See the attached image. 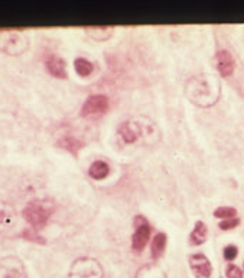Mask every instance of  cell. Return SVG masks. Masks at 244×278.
<instances>
[{
    "label": "cell",
    "mask_w": 244,
    "mask_h": 278,
    "mask_svg": "<svg viewBox=\"0 0 244 278\" xmlns=\"http://www.w3.org/2000/svg\"><path fill=\"white\" fill-rule=\"evenodd\" d=\"M185 94L189 102L199 108H211L220 99L221 86L218 78L211 74H199L186 81Z\"/></svg>",
    "instance_id": "cell-1"
},
{
    "label": "cell",
    "mask_w": 244,
    "mask_h": 278,
    "mask_svg": "<svg viewBox=\"0 0 244 278\" xmlns=\"http://www.w3.org/2000/svg\"><path fill=\"white\" fill-rule=\"evenodd\" d=\"M52 213H54V206L49 204L48 201L41 200L31 201L29 204H26V207L22 212L23 219L35 231H41L42 228H45L48 219L51 217Z\"/></svg>",
    "instance_id": "cell-2"
},
{
    "label": "cell",
    "mask_w": 244,
    "mask_h": 278,
    "mask_svg": "<svg viewBox=\"0 0 244 278\" xmlns=\"http://www.w3.org/2000/svg\"><path fill=\"white\" fill-rule=\"evenodd\" d=\"M29 48V38L26 33L19 31H0V51L17 57Z\"/></svg>",
    "instance_id": "cell-3"
},
{
    "label": "cell",
    "mask_w": 244,
    "mask_h": 278,
    "mask_svg": "<svg viewBox=\"0 0 244 278\" xmlns=\"http://www.w3.org/2000/svg\"><path fill=\"white\" fill-rule=\"evenodd\" d=\"M70 278H103V268L94 258L81 257L71 265Z\"/></svg>",
    "instance_id": "cell-4"
},
{
    "label": "cell",
    "mask_w": 244,
    "mask_h": 278,
    "mask_svg": "<svg viewBox=\"0 0 244 278\" xmlns=\"http://www.w3.org/2000/svg\"><path fill=\"white\" fill-rule=\"evenodd\" d=\"M119 135L126 143H135L145 138V118L126 121L119 126Z\"/></svg>",
    "instance_id": "cell-5"
},
{
    "label": "cell",
    "mask_w": 244,
    "mask_h": 278,
    "mask_svg": "<svg viewBox=\"0 0 244 278\" xmlns=\"http://www.w3.org/2000/svg\"><path fill=\"white\" fill-rule=\"evenodd\" d=\"M0 278H26V268L20 258L7 255L0 260Z\"/></svg>",
    "instance_id": "cell-6"
},
{
    "label": "cell",
    "mask_w": 244,
    "mask_h": 278,
    "mask_svg": "<svg viewBox=\"0 0 244 278\" xmlns=\"http://www.w3.org/2000/svg\"><path fill=\"white\" fill-rule=\"evenodd\" d=\"M135 226L136 232L132 238V248L135 252H142L151 238V226L148 225V220L143 216L135 217Z\"/></svg>",
    "instance_id": "cell-7"
},
{
    "label": "cell",
    "mask_w": 244,
    "mask_h": 278,
    "mask_svg": "<svg viewBox=\"0 0 244 278\" xmlns=\"http://www.w3.org/2000/svg\"><path fill=\"white\" fill-rule=\"evenodd\" d=\"M108 110V99L104 94H94L90 96L85 103L82 105L81 115L88 118V116H101Z\"/></svg>",
    "instance_id": "cell-8"
},
{
    "label": "cell",
    "mask_w": 244,
    "mask_h": 278,
    "mask_svg": "<svg viewBox=\"0 0 244 278\" xmlns=\"http://www.w3.org/2000/svg\"><path fill=\"white\" fill-rule=\"evenodd\" d=\"M189 265L197 278H211L213 267L210 260L204 254H194L189 257Z\"/></svg>",
    "instance_id": "cell-9"
},
{
    "label": "cell",
    "mask_w": 244,
    "mask_h": 278,
    "mask_svg": "<svg viewBox=\"0 0 244 278\" xmlns=\"http://www.w3.org/2000/svg\"><path fill=\"white\" fill-rule=\"evenodd\" d=\"M15 207L6 201H0V233L10 232L16 225Z\"/></svg>",
    "instance_id": "cell-10"
},
{
    "label": "cell",
    "mask_w": 244,
    "mask_h": 278,
    "mask_svg": "<svg viewBox=\"0 0 244 278\" xmlns=\"http://www.w3.org/2000/svg\"><path fill=\"white\" fill-rule=\"evenodd\" d=\"M215 64H217V70L223 77H230L234 73L236 68V62L233 55L230 54L227 49H221L217 52L215 55Z\"/></svg>",
    "instance_id": "cell-11"
},
{
    "label": "cell",
    "mask_w": 244,
    "mask_h": 278,
    "mask_svg": "<svg viewBox=\"0 0 244 278\" xmlns=\"http://www.w3.org/2000/svg\"><path fill=\"white\" fill-rule=\"evenodd\" d=\"M45 67L51 76L57 78H67V65L61 57L49 55L45 60Z\"/></svg>",
    "instance_id": "cell-12"
},
{
    "label": "cell",
    "mask_w": 244,
    "mask_h": 278,
    "mask_svg": "<svg viewBox=\"0 0 244 278\" xmlns=\"http://www.w3.org/2000/svg\"><path fill=\"white\" fill-rule=\"evenodd\" d=\"M85 32L95 41H107L108 38H111L114 28H111V26H88V28H85Z\"/></svg>",
    "instance_id": "cell-13"
},
{
    "label": "cell",
    "mask_w": 244,
    "mask_h": 278,
    "mask_svg": "<svg viewBox=\"0 0 244 278\" xmlns=\"http://www.w3.org/2000/svg\"><path fill=\"white\" fill-rule=\"evenodd\" d=\"M136 278H166V276L158 265L148 264V265H143L139 270Z\"/></svg>",
    "instance_id": "cell-14"
},
{
    "label": "cell",
    "mask_w": 244,
    "mask_h": 278,
    "mask_svg": "<svg viewBox=\"0 0 244 278\" xmlns=\"http://www.w3.org/2000/svg\"><path fill=\"white\" fill-rule=\"evenodd\" d=\"M207 233H208L207 225L202 223V222H197L194 231L191 232V236H189L191 244L192 245H202L207 239Z\"/></svg>",
    "instance_id": "cell-15"
},
{
    "label": "cell",
    "mask_w": 244,
    "mask_h": 278,
    "mask_svg": "<svg viewBox=\"0 0 244 278\" xmlns=\"http://www.w3.org/2000/svg\"><path fill=\"white\" fill-rule=\"evenodd\" d=\"M57 145L60 148H62V149H65V151H70L71 154L74 155L78 154V151L82 148V142L80 139L74 138V137H64V138L58 140Z\"/></svg>",
    "instance_id": "cell-16"
},
{
    "label": "cell",
    "mask_w": 244,
    "mask_h": 278,
    "mask_svg": "<svg viewBox=\"0 0 244 278\" xmlns=\"http://www.w3.org/2000/svg\"><path fill=\"white\" fill-rule=\"evenodd\" d=\"M108 172H110V168H108V165H107L104 161H94L91 164V167H90V170H88L90 177L94 178V180H103V178H106L107 175H108Z\"/></svg>",
    "instance_id": "cell-17"
},
{
    "label": "cell",
    "mask_w": 244,
    "mask_h": 278,
    "mask_svg": "<svg viewBox=\"0 0 244 278\" xmlns=\"http://www.w3.org/2000/svg\"><path fill=\"white\" fill-rule=\"evenodd\" d=\"M166 247V235L165 233H158L152 241V255L155 258H159Z\"/></svg>",
    "instance_id": "cell-18"
},
{
    "label": "cell",
    "mask_w": 244,
    "mask_h": 278,
    "mask_svg": "<svg viewBox=\"0 0 244 278\" xmlns=\"http://www.w3.org/2000/svg\"><path fill=\"white\" fill-rule=\"evenodd\" d=\"M74 67H76L77 74L81 76V77H88L94 70V65L85 58H77L76 62H74Z\"/></svg>",
    "instance_id": "cell-19"
},
{
    "label": "cell",
    "mask_w": 244,
    "mask_h": 278,
    "mask_svg": "<svg viewBox=\"0 0 244 278\" xmlns=\"http://www.w3.org/2000/svg\"><path fill=\"white\" fill-rule=\"evenodd\" d=\"M237 215V210L234 207H218L215 212H214V216L218 217V219H233Z\"/></svg>",
    "instance_id": "cell-20"
},
{
    "label": "cell",
    "mask_w": 244,
    "mask_h": 278,
    "mask_svg": "<svg viewBox=\"0 0 244 278\" xmlns=\"http://www.w3.org/2000/svg\"><path fill=\"white\" fill-rule=\"evenodd\" d=\"M22 236L26 239V241H31V242H35V244H45V239L38 233V231L35 229H25Z\"/></svg>",
    "instance_id": "cell-21"
},
{
    "label": "cell",
    "mask_w": 244,
    "mask_h": 278,
    "mask_svg": "<svg viewBox=\"0 0 244 278\" xmlns=\"http://www.w3.org/2000/svg\"><path fill=\"white\" fill-rule=\"evenodd\" d=\"M240 225V220L233 217V219H226V220H221L220 222V229L223 231H230V229H234Z\"/></svg>",
    "instance_id": "cell-22"
},
{
    "label": "cell",
    "mask_w": 244,
    "mask_h": 278,
    "mask_svg": "<svg viewBox=\"0 0 244 278\" xmlns=\"http://www.w3.org/2000/svg\"><path fill=\"white\" fill-rule=\"evenodd\" d=\"M226 274H227V278H243V271L237 265H229Z\"/></svg>",
    "instance_id": "cell-23"
},
{
    "label": "cell",
    "mask_w": 244,
    "mask_h": 278,
    "mask_svg": "<svg viewBox=\"0 0 244 278\" xmlns=\"http://www.w3.org/2000/svg\"><path fill=\"white\" fill-rule=\"evenodd\" d=\"M237 254H239V251H237V248L233 247V245H230L224 249V258L227 260V261H233L236 257H237Z\"/></svg>",
    "instance_id": "cell-24"
}]
</instances>
